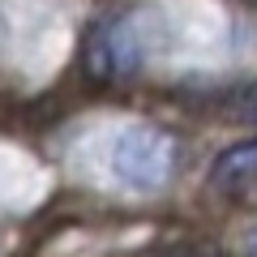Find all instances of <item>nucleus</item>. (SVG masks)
Wrapping results in <instances>:
<instances>
[{"mask_svg":"<svg viewBox=\"0 0 257 257\" xmlns=\"http://www.w3.org/2000/svg\"><path fill=\"white\" fill-rule=\"evenodd\" d=\"M111 180L128 193H159L176 172V142L155 124H128L107 146Z\"/></svg>","mask_w":257,"mask_h":257,"instance_id":"f257e3e1","label":"nucleus"},{"mask_svg":"<svg viewBox=\"0 0 257 257\" xmlns=\"http://www.w3.org/2000/svg\"><path fill=\"white\" fill-rule=\"evenodd\" d=\"M236 155L244 159V180H248V176L257 172V146H240ZM236 172H240V167H236V159H227V155H223V159H219V172H214V184H223L227 176H236Z\"/></svg>","mask_w":257,"mask_h":257,"instance_id":"f03ea898","label":"nucleus"},{"mask_svg":"<svg viewBox=\"0 0 257 257\" xmlns=\"http://www.w3.org/2000/svg\"><path fill=\"white\" fill-rule=\"evenodd\" d=\"M248 257H257V236H253V240H248Z\"/></svg>","mask_w":257,"mask_h":257,"instance_id":"7ed1b4c3","label":"nucleus"}]
</instances>
